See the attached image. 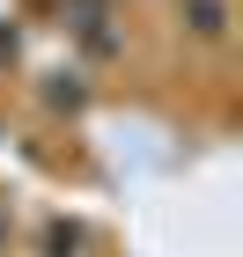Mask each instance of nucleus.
<instances>
[{"label": "nucleus", "mask_w": 243, "mask_h": 257, "mask_svg": "<svg viewBox=\"0 0 243 257\" xmlns=\"http://www.w3.org/2000/svg\"><path fill=\"white\" fill-rule=\"evenodd\" d=\"M184 8H192V30L199 37H221L228 30V0H184Z\"/></svg>", "instance_id": "obj_1"}]
</instances>
